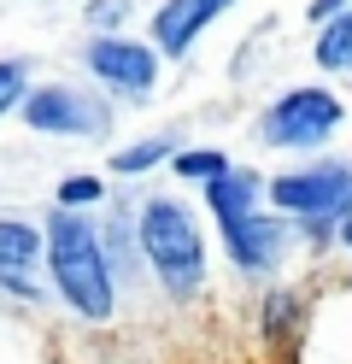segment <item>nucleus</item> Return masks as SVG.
<instances>
[{
    "label": "nucleus",
    "instance_id": "f257e3e1",
    "mask_svg": "<svg viewBox=\"0 0 352 364\" xmlns=\"http://www.w3.org/2000/svg\"><path fill=\"white\" fill-rule=\"evenodd\" d=\"M41 253H47V270H53L59 300L77 317H88V323H106L112 306H117L106 235L94 230L82 212H59L53 206V218H47V230H41Z\"/></svg>",
    "mask_w": 352,
    "mask_h": 364
},
{
    "label": "nucleus",
    "instance_id": "f03ea898",
    "mask_svg": "<svg viewBox=\"0 0 352 364\" xmlns=\"http://www.w3.org/2000/svg\"><path fill=\"white\" fill-rule=\"evenodd\" d=\"M135 241H141V259L153 264V277L164 282V294L171 300H194L200 282H206V235H200L194 212L176 194H147L141 200Z\"/></svg>",
    "mask_w": 352,
    "mask_h": 364
},
{
    "label": "nucleus",
    "instance_id": "7ed1b4c3",
    "mask_svg": "<svg viewBox=\"0 0 352 364\" xmlns=\"http://www.w3.org/2000/svg\"><path fill=\"white\" fill-rule=\"evenodd\" d=\"M341 118H346V106L329 88H288L258 112V141L282 147V153H317L341 129Z\"/></svg>",
    "mask_w": 352,
    "mask_h": 364
},
{
    "label": "nucleus",
    "instance_id": "20e7f679",
    "mask_svg": "<svg viewBox=\"0 0 352 364\" xmlns=\"http://www.w3.org/2000/svg\"><path fill=\"white\" fill-rule=\"evenodd\" d=\"M23 124L36 135H77V141H106L112 135V106L100 95H82L70 82H41L23 95Z\"/></svg>",
    "mask_w": 352,
    "mask_h": 364
},
{
    "label": "nucleus",
    "instance_id": "39448f33",
    "mask_svg": "<svg viewBox=\"0 0 352 364\" xmlns=\"http://www.w3.org/2000/svg\"><path fill=\"white\" fill-rule=\"evenodd\" d=\"M265 194H270V206H276L282 218L323 223V218H335V212L346 206L352 165H346V159H311V165H299V171H282Z\"/></svg>",
    "mask_w": 352,
    "mask_h": 364
},
{
    "label": "nucleus",
    "instance_id": "423d86ee",
    "mask_svg": "<svg viewBox=\"0 0 352 364\" xmlns=\"http://www.w3.org/2000/svg\"><path fill=\"white\" fill-rule=\"evenodd\" d=\"M82 65L124 100H147L159 88V53L135 36H94L82 48Z\"/></svg>",
    "mask_w": 352,
    "mask_h": 364
},
{
    "label": "nucleus",
    "instance_id": "0eeeda50",
    "mask_svg": "<svg viewBox=\"0 0 352 364\" xmlns=\"http://www.w3.org/2000/svg\"><path fill=\"white\" fill-rule=\"evenodd\" d=\"M223 247H229V259L241 264V270L270 277V270L282 264V253H288V223L252 212V218H241V223H223Z\"/></svg>",
    "mask_w": 352,
    "mask_h": 364
},
{
    "label": "nucleus",
    "instance_id": "6e6552de",
    "mask_svg": "<svg viewBox=\"0 0 352 364\" xmlns=\"http://www.w3.org/2000/svg\"><path fill=\"white\" fill-rule=\"evenodd\" d=\"M229 6H235V0H164V6L153 12V53L182 59L211 30V18H223Z\"/></svg>",
    "mask_w": 352,
    "mask_h": 364
},
{
    "label": "nucleus",
    "instance_id": "1a4fd4ad",
    "mask_svg": "<svg viewBox=\"0 0 352 364\" xmlns=\"http://www.w3.org/2000/svg\"><path fill=\"white\" fill-rule=\"evenodd\" d=\"M36 259H41V230H30L23 218H0V288L36 294V282H30Z\"/></svg>",
    "mask_w": 352,
    "mask_h": 364
},
{
    "label": "nucleus",
    "instance_id": "9d476101",
    "mask_svg": "<svg viewBox=\"0 0 352 364\" xmlns=\"http://www.w3.org/2000/svg\"><path fill=\"white\" fill-rule=\"evenodd\" d=\"M206 206L218 212V223H241V218H252V212H258V176L229 165L218 182H206Z\"/></svg>",
    "mask_w": 352,
    "mask_h": 364
},
{
    "label": "nucleus",
    "instance_id": "9b49d317",
    "mask_svg": "<svg viewBox=\"0 0 352 364\" xmlns=\"http://www.w3.org/2000/svg\"><path fill=\"white\" fill-rule=\"evenodd\" d=\"M311 59L323 65V71H335V77H346V71H352V12L329 18V24L317 30V48H311Z\"/></svg>",
    "mask_w": 352,
    "mask_h": 364
},
{
    "label": "nucleus",
    "instance_id": "f8f14e48",
    "mask_svg": "<svg viewBox=\"0 0 352 364\" xmlns=\"http://www.w3.org/2000/svg\"><path fill=\"white\" fill-rule=\"evenodd\" d=\"M171 153H176V135H153V141H141V147H124V153H112V176H141V171L164 165Z\"/></svg>",
    "mask_w": 352,
    "mask_h": 364
},
{
    "label": "nucleus",
    "instance_id": "ddd939ff",
    "mask_svg": "<svg viewBox=\"0 0 352 364\" xmlns=\"http://www.w3.org/2000/svg\"><path fill=\"white\" fill-rule=\"evenodd\" d=\"M171 165H176V176H188V182H218V176L229 171V159L211 153V147H176Z\"/></svg>",
    "mask_w": 352,
    "mask_h": 364
},
{
    "label": "nucleus",
    "instance_id": "4468645a",
    "mask_svg": "<svg viewBox=\"0 0 352 364\" xmlns=\"http://www.w3.org/2000/svg\"><path fill=\"white\" fill-rule=\"evenodd\" d=\"M23 95H30V65H23V59H0V118L18 112Z\"/></svg>",
    "mask_w": 352,
    "mask_h": 364
},
{
    "label": "nucleus",
    "instance_id": "2eb2a0df",
    "mask_svg": "<svg viewBox=\"0 0 352 364\" xmlns=\"http://www.w3.org/2000/svg\"><path fill=\"white\" fill-rule=\"evenodd\" d=\"M100 194H106V182H100V176H65V188H59V212H82V206H94Z\"/></svg>",
    "mask_w": 352,
    "mask_h": 364
},
{
    "label": "nucleus",
    "instance_id": "dca6fc26",
    "mask_svg": "<svg viewBox=\"0 0 352 364\" xmlns=\"http://www.w3.org/2000/svg\"><path fill=\"white\" fill-rule=\"evenodd\" d=\"M124 12H129V0H94V6H88V24L106 36V24H117Z\"/></svg>",
    "mask_w": 352,
    "mask_h": 364
},
{
    "label": "nucleus",
    "instance_id": "f3484780",
    "mask_svg": "<svg viewBox=\"0 0 352 364\" xmlns=\"http://www.w3.org/2000/svg\"><path fill=\"white\" fill-rule=\"evenodd\" d=\"M311 24H329V18H341V12H352V0H311Z\"/></svg>",
    "mask_w": 352,
    "mask_h": 364
},
{
    "label": "nucleus",
    "instance_id": "a211bd4d",
    "mask_svg": "<svg viewBox=\"0 0 352 364\" xmlns=\"http://www.w3.org/2000/svg\"><path fill=\"white\" fill-rule=\"evenodd\" d=\"M335 230H341V241H346V247H352V194H346V206H341V212H335Z\"/></svg>",
    "mask_w": 352,
    "mask_h": 364
}]
</instances>
